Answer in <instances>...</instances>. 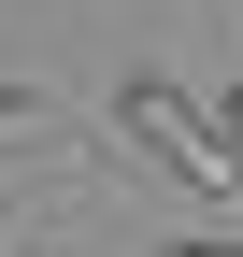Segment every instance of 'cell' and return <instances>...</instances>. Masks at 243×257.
Wrapping results in <instances>:
<instances>
[{
    "label": "cell",
    "instance_id": "obj_3",
    "mask_svg": "<svg viewBox=\"0 0 243 257\" xmlns=\"http://www.w3.org/2000/svg\"><path fill=\"white\" fill-rule=\"evenodd\" d=\"M158 257H243V229H172Z\"/></svg>",
    "mask_w": 243,
    "mask_h": 257
},
{
    "label": "cell",
    "instance_id": "obj_2",
    "mask_svg": "<svg viewBox=\"0 0 243 257\" xmlns=\"http://www.w3.org/2000/svg\"><path fill=\"white\" fill-rule=\"evenodd\" d=\"M29 143H57V100L43 86H0V157H29Z\"/></svg>",
    "mask_w": 243,
    "mask_h": 257
},
{
    "label": "cell",
    "instance_id": "obj_1",
    "mask_svg": "<svg viewBox=\"0 0 243 257\" xmlns=\"http://www.w3.org/2000/svg\"><path fill=\"white\" fill-rule=\"evenodd\" d=\"M114 114H129V143L158 157V172H186L200 200H243V172H229V143H215V100H200V86H172V72H129V86H114Z\"/></svg>",
    "mask_w": 243,
    "mask_h": 257
}]
</instances>
